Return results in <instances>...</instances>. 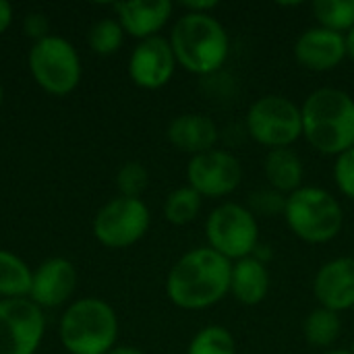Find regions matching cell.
Segmentation results:
<instances>
[{"label":"cell","instance_id":"obj_10","mask_svg":"<svg viewBox=\"0 0 354 354\" xmlns=\"http://www.w3.org/2000/svg\"><path fill=\"white\" fill-rule=\"evenodd\" d=\"M44 334V315L33 301H0V354H33Z\"/></svg>","mask_w":354,"mask_h":354},{"label":"cell","instance_id":"obj_5","mask_svg":"<svg viewBox=\"0 0 354 354\" xmlns=\"http://www.w3.org/2000/svg\"><path fill=\"white\" fill-rule=\"evenodd\" d=\"M118 322L112 307L100 299H81L71 305L60 324L62 344L73 354H106L112 351Z\"/></svg>","mask_w":354,"mask_h":354},{"label":"cell","instance_id":"obj_33","mask_svg":"<svg viewBox=\"0 0 354 354\" xmlns=\"http://www.w3.org/2000/svg\"><path fill=\"white\" fill-rule=\"evenodd\" d=\"M346 52H348V56L354 60V27L346 33Z\"/></svg>","mask_w":354,"mask_h":354},{"label":"cell","instance_id":"obj_1","mask_svg":"<svg viewBox=\"0 0 354 354\" xmlns=\"http://www.w3.org/2000/svg\"><path fill=\"white\" fill-rule=\"evenodd\" d=\"M232 263L214 249H193L183 255L166 280L168 299L189 311L207 309L220 303L230 290Z\"/></svg>","mask_w":354,"mask_h":354},{"label":"cell","instance_id":"obj_34","mask_svg":"<svg viewBox=\"0 0 354 354\" xmlns=\"http://www.w3.org/2000/svg\"><path fill=\"white\" fill-rule=\"evenodd\" d=\"M326 354H354V353H351V351H330V353H326Z\"/></svg>","mask_w":354,"mask_h":354},{"label":"cell","instance_id":"obj_25","mask_svg":"<svg viewBox=\"0 0 354 354\" xmlns=\"http://www.w3.org/2000/svg\"><path fill=\"white\" fill-rule=\"evenodd\" d=\"M122 25L114 19H104L95 23L89 31V44L97 54H112L122 44Z\"/></svg>","mask_w":354,"mask_h":354},{"label":"cell","instance_id":"obj_30","mask_svg":"<svg viewBox=\"0 0 354 354\" xmlns=\"http://www.w3.org/2000/svg\"><path fill=\"white\" fill-rule=\"evenodd\" d=\"M185 8H189V12H199V15H207V10L216 8L218 2L216 0H201V2H183Z\"/></svg>","mask_w":354,"mask_h":354},{"label":"cell","instance_id":"obj_29","mask_svg":"<svg viewBox=\"0 0 354 354\" xmlns=\"http://www.w3.org/2000/svg\"><path fill=\"white\" fill-rule=\"evenodd\" d=\"M25 31H27V35H31V37H39V39L48 37V35H46V31H48V21H46V17H44V15H37V12L29 15V17L25 19Z\"/></svg>","mask_w":354,"mask_h":354},{"label":"cell","instance_id":"obj_15","mask_svg":"<svg viewBox=\"0 0 354 354\" xmlns=\"http://www.w3.org/2000/svg\"><path fill=\"white\" fill-rule=\"evenodd\" d=\"M77 272L66 259H50L39 266L31 280V297L35 305L58 307L75 290Z\"/></svg>","mask_w":354,"mask_h":354},{"label":"cell","instance_id":"obj_27","mask_svg":"<svg viewBox=\"0 0 354 354\" xmlns=\"http://www.w3.org/2000/svg\"><path fill=\"white\" fill-rule=\"evenodd\" d=\"M334 180L342 195H346L348 199H354V147L336 158Z\"/></svg>","mask_w":354,"mask_h":354},{"label":"cell","instance_id":"obj_23","mask_svg":"<svg viewBox=\"0 0 354 354\" xmlns=\"http://www.w3.org/2000/svg\"><path fill=\"white\" fill-rule=\"evenodd\" d=\"M201 209V195L191 187H180L172 191L164 203V216L168 222L183 226L197 218Z\"/></svg>","mask_w":354,"mask_h":354},{"label":"cell","instance_id":"obj_7","mask_svg":"<svg viewBox=\"0 0 354 354\" xmlns=\"http://www.w3.org/2000/svg\"><path fill=\"white\" fill-rule=\"evenodd\" d=\"M249 135L270 147H290L303 135L301 108L284 95H263L247 112Z\"/></svg>","mask_w":354,"mask_h":354},{"label":"cell","instance_id":"obj_6","mask_svg":"<svg viewBox=\"0 0 354 354\" xmlns=\"http://www.w3.org/2000/svg\"><path fill=\"white\" fill-rule=\"evenodd\" d=\"M205 234L209 249L228 261L251 257L259 243V226L255 214L239 203H222L216 207L205 222Z\"/></svg>","mask_w":354,"mask_h":354},{"label":"cell","instance_id":"obj_32","mask_svg":"<svg viewBox=\"0 0 354 354\" xmlns=\"http://www.w3.org/2000/svg\"><path fill=\"white\" fill-rule=\"evenodd\" d=\"M106 354H143L141 351L133 348V346H118V348H112L110 353Z\"/></svg>","mask_w":354,"mask_h":354},{"label":"cell","instance_id":"obj_8","mask_svg":"<svg viewBox=\"0 0 354 354\" xmlns=\"http://www.w3.org/2000/svg\"><path fill=\"white\" fill-rule=\"evenodd\" d=\"M29 66L35 81L56 95L73 91L81 77V64L75 48L66 39L54 35L37 39L29 52Z\"/></svg>","mask_w":354,"mask_h":354},{"label":"cell","instance_id":"obj_9","mask_svg":"<svg viewBox=\"0 0 354 354\" xmlns=\"http://www.w3.org/2000/svg\"><path fill=\"white\" fill-rule=\"evenodd\" d=\"M149 226V212L141 199L118 197L100 209L93 222V232L100 243L112 249H122L137 243Z\"/></svg>","mask_w":354,"mask_h":354},{"label":"cell","instance_id":"obj_12","mask_svg":"<svg viewBox=\"0 0 354 354\" xmlns=\"http://www.w3.org/2000/svg\"><path fill=\"white\" fill-rule=\"evenodd\" d=\"M176 58L168 39L153 35L143 39L131 54L129 73L131 79L145 89L164 87L174 75Z\"/></svg>","mask_w":354,"mask_h":354},{"label":"cell","instance_id":"obj_21","mask_svg":"<svg viewBox=\"0 0 354 354\" xmlns=\"http://www.w3.org/2000/svg\"><path fill=\"white\" fill-rule=\"evenodd\" d=\"M31 272L29 268L8 251H0V295L10 299H21L31 292Z\"/></svg>","mask_w":354,"mask_h":354},{"label":"cell","instance_id":"obj_16","mask_svg":"<svg viewBox=\"0 0 354 354\" xmlns=\"http://www.w3.org/2000/svg\"><path fill=\"white\" fill-rule=\"evenodd\" d=\"M114 10L118 12L120 25L135 37H153L160 31L172 12V2L168 0H129L116 2Z\"/></svg>","mask_w":354,"mask_h":354},{"label":"cell","instance_id":"obj_18","mask_svg":"<svg viewBox=\"0 0 354 354\" xmlns=\"http://www.w3.org/2000/svg\"><path fill=\"white\" fill-rule=\"evenodd\" d=\"M270 284H272V280H270L268 266L261 259H257L255 255L232 263L230 290L239 303L249 305V307L259 305L268 297Z\"/></svg>","mask_w":354,"mask_h":354},{"label":"cell","instance_id":"obj_22","mask_svg":"<svg viewBox=\"0 0 354 354\" xmlns=\"http://www.w3.org/2000/svg\"><path fill=\"white\" fill-rule=\"evenodd\" d=\"M313 15L319 27L344 35L354 27V0H317L313 2Z\"/></svg>","mask_w":354,"mask_h":354},{"label":"cell","instance_id":"obj_17","mask_svg":"<svg viewBox=\"0 0 354 354\" xmlns=\"http://www.w3.org/2000/svg\"><path fill=\"white\" fill-rule=\"evenodd\" d=\"M168 139L176 149L199 156L214 149L218 141V127L205 114H180L170 122Z\"/></svg>","mask_w":354,"mask_h":354},{"label":"cell","instance_id":"obj_14","mask_svg":"<svg viewBox=\"0 0 354 354\" xmlns=\"http://www.w3.org/2000/svg\"><path fill=\"white\" fill-rule=\"evenodd\" d=\"M313 295L319 307L346 311L354 307V257H336L322 266L313 280Z\"/></svg>","mask_w":354,"mask_h":354},{"label":"cell","instance_id":"obj_11","mask_svg":"<svg viewBox=\"0 0 354 354\" xmlns=\"http://www.w3.org/2000/svg\"><path fill=\"white\" fill-rule=\"evenodd\" d=\"M189 187L201 197H226L234 193L243 180V166L239 158L222 149H209L193 156L187 168Z\"/></svg>","mask_w":354,"mask_h":354},{"label":"cell","instance_id":"obj_4","mask_svg":"<svg viewBox=\"0 0 354 354\" xmlns=\"http://www.w3.org/2000/svg\"><path fill=\"white\" fill-rule=\"evenodd\" d=\"M284 218L288 228L305 243L319 245L338 236L344 214L338 199L319 187H301L286 197Z\"/></svg>","mask_w":354,"mask_h":354},{"label":"cell","instance_id":"obj_24","mask_svg":"<svg viewBox=\"0 0 354 354\" xmlns=\"http://www.w3.org/2000/svg\"><path fill=\"white\" fill-rule=\"evenodd\" d=\"M187 354H236V342L226 328L207 326L195 334Z\"/></svg>","mask_w":354,"mask_h":354},{"label":"cell","instance_id":"obj_28","mask_svg":"<svg viewBox=\"0 0 354 354\" xmlns=\"http://www.w3.org/2000/svg\"><path fill=\"white\" fill-rule=\"evenodd\" d=\"M286 207V197L274 189H263L251 195V212L261 214V216H272V214H284Z\"/></svg>","mask_w":354,"mask_h":354},{"label":"cell","instance_id":"obj_3","mask_svg":"<svg viewBox=\"0 0 354 354\" xmlns=\"http://www.w3.org/2000/svg\"><path fill=\"white\" fill-rule=\"evenodd\" d=\"M176 62L195 75H212L224 66L230 41L228 33L218 19L212 15L187 12L172 29L170 39Z\"/></svg>","mask_w":354,"mask_h":354},{"label":"cell","instance_id":"obj_19","mask_svg":"<svg viewBox=\"0 0 354 354\" xmlns=\"http://www.w3.org/2000/svg\"><path fill=\"white\" fill-rule=\"evenodd\" d=\"M263 172L272 189L282 195L286 193L290 195L303 187L305 168H303L301 158L290 147L270 149L263 162Z\"/></svg>","mask_w":354,"mask_h":354},{"label":"cell","instance_id":"obj_13","mask_svg":"<svg viewBox=\"0 0 354 354\" xmlns=\"http://www.w3.org/2000/svg\"><path fill=\"white\" fill-rule=\"evenodd\" d=\"M346 52V35L324 29V27H311L295 44V58L301 66L315 71V73H326L336 68Z\"/></svg>","mask_w":354,"mask_h":354},{"label":"cell","instance_id":"obj_26","mask_svg":"<svg viewBox=\"0 0 354 354\" xmlns=\"http://www.w3.org/2000/svg\"><path fill=\"white\" fill-rule=\"evenodd\" d=\"M147 170L139 162H129L118 170L116 183L122 193V197H133L139 199V195L147 189Z\"/></svg>","mask_w":354,"mask_h":354},{"label":"cell","instance_id":"obj_20","mask_svg":"<svg viewBox=\"0 0 354 354\" xmlns=\"http://www.w3.org/2000/svg\"><path fill=\"white\" fill-rule=\"evenodd\" d=\"M340 330H342L340 315L336 311L326 309V307L313 309L303 324V334H305L307 342L315 348L332 346L338 340Z\"/></svg>","mask_w":354,"mask_h":354},{"label":"cell","instance_id":"obj_31","mask_svg":"<svg viewBox=\"0 0 354 354\" xmlns=\"http://www.w3.org/2000/svg\"><path fill=\"white\" fill-rule=\"evenodd\" d=\"M10 19H12V8L6 0H0V33L10 25Z\"/></svg>","mask_w":354,"mask_h":354},{"label":"cell","instance_id":"obj_35","mask_svg":"<svg viewBox=\"0 0 354 354\" xmlns=\"http://www.w3.org/2000/svg\"><path fill=\"white\" fill-rule=\"evenodd\" d=\"M0 104H2V87H0Z\"/></svg>","mask_w":354,"mask_h":354},{"label":"cell","instance_id":"obj_2","mask_svg":"<svg viewBox=\"0 0 354 354\" xmlns=\"http://www.w3.org/2000/svg\"><path fill=\"white\" fill-rule=\"evenodd\" d=\"M303 135L311 147L340 156L354 147V100L342 89H315L301 108Z\"/></svg>","mask_w":354,"mask_h":354}]
</instances>
